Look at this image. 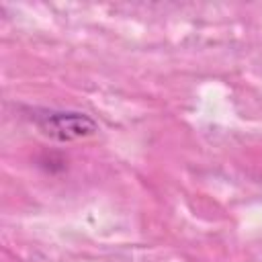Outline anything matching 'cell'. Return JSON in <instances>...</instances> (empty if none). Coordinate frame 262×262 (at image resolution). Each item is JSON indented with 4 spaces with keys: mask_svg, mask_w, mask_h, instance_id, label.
<instances>
[{
    "mask_svg": "<svg viewBox=\"0 0 262 262\" xmlns=\"http://www.w3.org/2000/svg\"><path fill=\"white\" fill-rule=\"evenodd\" d=\"M39 131L55 141H78L98 131L96 121L80 111H41L35 115Z\"/></svg>",
    "mask_w": 262,
    "mask_h": 262,
    "instance_id": "obj_1",
    "label": "cell"
}]
</instances>
